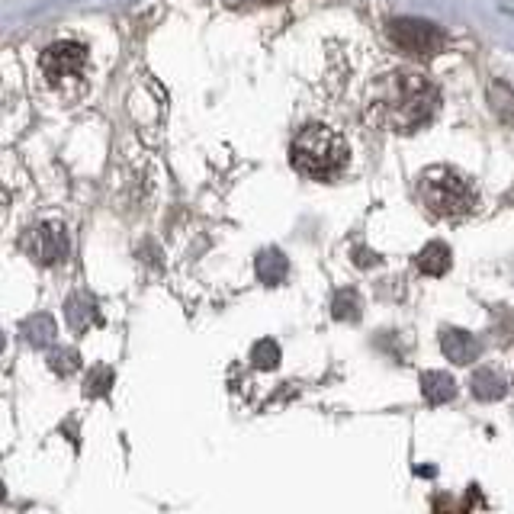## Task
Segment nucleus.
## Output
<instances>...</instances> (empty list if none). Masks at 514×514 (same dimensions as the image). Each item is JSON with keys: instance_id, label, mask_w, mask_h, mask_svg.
<instances>
[{"instance_id": "obj_8", "label": "nucleus", "mask_w": 514, "mask_h": 514, "mask_svg": "<svg viewBox=\"0 0 514 514\" xmlns=\"http://www.w3.org/2000/svg\"><path fill=\"white\" fill-rule=\"evenodd\" d=\"M65 312H68V325L78 331V335H84V331L94 328V325H103V315L97 309V302L87 299V296H71Z\"/></svg>"}, {"instance_id": "obj_17", "label": "nucleus", "mask_w": 514, "mask_h": 514, "mask_svg": "<svg viewBox=\"0 0 514 514\" xmlns=\"http://www.w3.org/2000/svg\"><path fill=\"white\" fill-rule=\"evenodd\" d=\"M110 383H113V370L110 367H97L94 373L87 376V396H107L110 392Z\"/></svg>"}, {"instance_id": "obj_16", "label": "nucleus", "mask_w": 514, "mask_h": 514, "mask_svg": "<svg viewBox=\"0 0 514 514\" xmlns=\"http://www.w3.org/2000/svg\"><path fill=\"white\" fill-rule=\"evenodd\" d=\"M49 367L58 373V376H68L81 367V357L78 351H71V347H52L49 351Z\"/></svg>"}, {"instance_id": "obj_5", "label": "nucleus", "mask_w": 514, "mask_h": 514, "mask_svg": "<svg viewBox=\"0 0 514 514\" xmlns=\"http://www.w3.org/2000/svg\"><path fill=\"white\" fill-rule=\"evenodd\" d=\"M386 33H389V42L405 55H434L441 52L444 45V33L428 20L399 17L386 26Z\"/></svg>"}, {"instance_id": "obj_9", "label": "nucleus", "mask_w": 514, "mask_h": 514, "mask_svg": "<svg viewBox=\"0 0 514 514\" xmlns=\"http://www.w3.org/2000/svg\"><path fill=\"white\" fill-rule=\"evenodd\" d=\"M415 264L425 277H444L450 270V248L444 245V241H431V245H425L418 251Z\"/></svg>"}, {"instance_id": "obj_1", "label": "nucleus", "mask_w": 514, "mask_h": 514, "mask_svg": "<svg viewBox=\"0 0 514 514\" xmlns=\"http://www.w3.org/2000/svg\"><path fill=\"white\" fill-rule=\"evenodd\" d=\"M437 103H441V97H437L434 84L418 71L386 74L380 84V97H376V107L383 110V123L399 132H415L418 126L431 123Z\"/></svg>"}, {"instance_id": "obj_12", "label": "nucleus", "mask_w": 514, "mask_h": 514, "mask_svg": "<svg viewBox=\"0 0 514 514\" xmlns=\"http://www.w3.org/2000/svg\"><path fill=\"white\" fill-rule=\"evenodd\" d=\"M508 392V386H505V380L498 373H492V370H479L476 376H473V396L476 399H482V402H498Z\"/></svg>"}, {"instance_id": "obj_6", "label": "nucleus", "mask_w": 514, "mask_h": 514, "mask_svg": "<svg viewBox=\"0 0 514 514\" xmlns=\"http://www.w3.org/2000/svg\"><path fill=\"white\" fill-rule=\"evenodd\" d=\"M26 251L36 257L39 264H58L68 257V235L62 225L55 222H42L36 225L26 238Z\"/></svg>"}, {"instance_id": "obj_13", "label": "nucleus", "mask_w": 514, "mask_h": 514, "mask_svg": "<svg viewBox=\"0 0 514 514\" xmlns=\"http://www.w3.org/2000/svg\"><path fill=\"white\" fill-rule=\"evenodd\" d=\"M23 335L29 338V344L36 347H45L55 341V322L52 315H33V319L23 322Z\"/></svg>"}, {"instance_id": "obj_14", "label": "nucleus", "mask_w": 514, "mask_h": 514, "mask_svg": "<svg viewBox=\"0 0 514 514\" xmlns=\"http://www.w3.org/2000/svg\"><path fill=\"white\" fill-rule=\"evenodd\" d=\"M331 315L341 322H354L360 315V296L354 290H338L335 299H331Z\"/></svg>"}, {"instance_id": "obj_10", "label": "nucleus", "mask_w": 514, "mask_h": 514, "mask_svg": "<svg viewBox=\"0 0 514 514\" xmlns=\"http://www.w3.org/2000/svg\"><path fill=\"white\" fill-rule=\"evenodd\" d=\"M421 392H425V399L431 405H444L457 396V383H453L450 373H437V370H428L421 376Z\"/></svg>"}, {"instance_id": "obj_11", "label": "nucleus", "mask_w": 514, "mask_h": 514, "mask_svg": "<svg viewBox=\"0 0 514 514\" xmlns=\"http://www.w3.org/2000/svg\"><path fill=\"white\" fill-rule=\"evenodd\" d=\"M254 270H257V280H261V283L277 286V283H283V277H286V257H283L277 248H267V251L257 254Z\"/></svg>"}, {"instance_id": "obj_7", "label": "nucleus", "mask_w": 514, "mask_h": 514, "mask_svg": "<svg viewBox=\"0 0 514 514\" xmlns=\"http://www.w3.org/2000/svg\"><path fill=\"white\" fill-rule=\"evenodd\" d=\"M441 351H444L447 360H453V364H473L482 347H479V341L470 335V331L450 328V331H444V338H441Z\"/></svg>"}, {"instance_id": "obj_2", "label": "nucleus", "mask_w": 514, "mask_h": 514, "mask_svg": "<svg viewBox=\"0 0 514 514\" xmlns=\"http://www.w3.org/2000/svg\"><path fill=\"white\" fill-rule=\"evenodd\" d=\"M290 161L302 177L331 180L347 164V142L328 126H306L290 145Z\"/></svg>"}, {"instance_id": "obj_3", "label": "nucleus", "mask_w": 514, "mask_h": 514, "mask_svg": "<svg viewBox=\"0 0 514 514\" xmlns=\"http://www.w3.org/2000/svg\"><path fill=\"white\" fill-rule=\"evenodd\" d=\"M418 193H421V203L428 206V213L441 219H457V216L473 213V206L479 200L470 180L450 168H431L421 177Z\"/></svg>"}, {"instance_id": "obj_15", "label": "nucleus", "mask_w": 514, "mask_h": 514, "mask_svg": "<svg viewBox=\"0 0 514 514\" xmlns=\"http://www.w3.org/2000/svg\"><path fill=\"white\" fill-rule=\"evenodd\" d=\"M277 360H280V347H277V341L264 338V341H257V344H254L251 364H254L257 370H274V367H277Z\"/></svg>"}, {"instance_id": "obj_4", "label": "nucleus", "mask_w": 514, "mask_h": 514, "mask_svg": "<svg viewBox=\"0 0 514 514\" xmlns=\"http://www.w3.org/2000/svg\"><path fill=\"white\" fill-rule=\"evenodd\" d=\"M39 68H42V78L55 90H62L65 84H78L87 74V49L74 39H58L42 52Z\"/></svg>"}]
</instances>
